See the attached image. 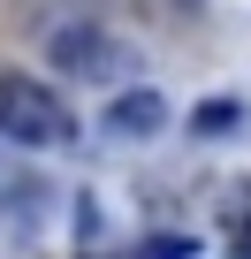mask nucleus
I'll list each match as a JSON object with an SVG mask.
<instances>
[{"label":"nucleus","mask_w":251,"mask_h":259,"mask_svg":"<svg viewBox=\"0 0 251 259\" xmlns=\"http://www.w3.org/2000/svg\"><path fill=\"white\" fill-rule=\"evenodd\" d=\"M0 130H8L16 145H61V138H69V114H61V99H54L38 76L0 69Z\"/></svg>","instance_id":"nucleus-1"},{"label":"nucleus","mask_w":251,"mask_h":259,"mask_svg":"<svg viewBox=\"0 0 251 259\" xmlns=\"http://www.w3.org/2000/svg\"><path fill=\"white\" fill-rule=\"evenodd\" d=\"M46 61H54L61 76H107L114 38H107L99 23H84V16H61V23H46Z\"/></svg>","instance_id":"nucleus-2"},{"label":"nucleus","mask_w":251,"mask_h":259,"mask_svg":"<svg viewBox=\"0 0 251 259\" xmlns=\"http://www.w3.org/2000/svg\"><path fill=\"white\" fill-rule=\"evenodd\" d=\"M153 130H168V99L130 84V92H114L107 99V138H153Z\"/></svg>","instance_id":"nucleus-3"},{"label":"nucleus","mask_w":251,"mask_h":259,"mask_svg":"<svg viewBox=\"0 0 251 259\" xmlns=\"http://www.w3.org/2000/svg\"><path fill=\"white\" fill-rule=\"evenodd\" d=\"M236 130H243V99L236 92H213V99L190 107V138H236Z\"/></svg>","instance_id":"nucleus-4"},{"label":"nucleus","mask_w":251,"mask_h":259,"mask_svg":"<svg viewBox=\"0 0 251 259\" xmlns=\"http://www.w3.org/2000/svg\"><path fill=\"white\" fill-rule=\"evenodd\" d=\"M221 236H228L236 259H251V176L228 183V198H221Z\"/></svg>","instance_id":"nucleus-5"},{"label":"nucleus","mask_w":251,"mask_h":259,"mask_svg":"<svg viewBox=\"0 0 251 259\" xmlns=\"http://www.w3.org/2000/svg\"><path fill=\"white\" fill-rule=\"evenodd\" d=\"M137 259H190V244H145Z\"/></svg>","instance_id":"nucleus-6"},{"label":"nucleus","mask_w":251,"mask_h":259,"mask_svg":"<svg viewBox=\"0 0 251 259\" xmlns=\"http://www.w3.org/2000/svg\"><path fill=\"white\" fill-rule=\"evenodd\" d=\"M183 8H198V0H183Z\"/></svg>","instance_id":"nucleus-7"}]
</instances>
